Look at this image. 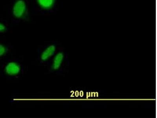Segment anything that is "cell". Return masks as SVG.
Wrapping results in <instances>:
<instances>
[{
  "label": "cell",
  "mask_w": 157,
  "mask_h": 118,
  "mask_svg": "<svg viewBox=\"0 0 157 118\" xmlns=\"http://www.w3.org/2000/svg\"><path fill=\"white\" fill-rule=\"evenodd\" d=\"M27 5L24 0H17L12 8V14L16 19H21L26 16Z\"/></svg>",
  "instance_id": "6da1fadb"
},
{
  "label": "cell",
  "mask_w": 157,
  "mask_h": 118,
  "mask_svg": "<svg viewBox=\"0 0 157 118\" xmlns=\"http://www.w3.org/2000/svg\"><path fill=\"white\" fill-rule=\"evenodd\" d=\"M21 71V67L20 65L14 61L8 63L5 67L6 73L11 76L18 75L20 73Z\"/></svg>",
  "instance_id": "7a4b0ae2"
},
{
  "label": "cell",
  "mask_w": 157,
  "mask_h": 118,
  "mask_svg": "<svg viewBox=\"0 0 157 118\" xmlns=\"http://www.w3.org/2000/svg\"><path fill=\"white\" fill-rule=\"evenodd\" d=\"M56 50V46L54 44L48 46L42 52L40 56V61L45 62L52 57Z\"/></svg>",
  "instance_id": "3957f363"
},
{
  "label": "cell",
  "mask_w": 157,
  "mask_h": 118,
  "mask_svg": "<svg viewBox=\"0 0 157 118\" xmlns=\"http://www.w3.org/2000/svg\"><path fill=\"white\" fill-rule=\"evenodd\" d=\"M64 54L62 52H59L54 57L51 65L52 69L57 71L60 69L63 61Z\"/></svg>",
  "instance_id": "277c9868"
},
{
  "label": "cell",
  "mask_w": 157,
  "mask_h": 118,
  "mask_svg": "<svg viewBox=\"0 0 157 118\" xmlns=\"http://www.w3.org/2000/svg\"><path fill=\"white\" fill-rule=\"evenodd\" d=\"M36 1L39 6L45 10L52 9L56 2V0H36Z\"/></svg>",
  "instance_id": "5b68a950"
},
{
  "label": "cell",
  "mask_w": 157,
  "mask_h": 118,
  "mask_svg": "<svg viewBox=\"0 0 157 118\" xmlns=\"http://www.w3.org/2000/svg\"><path fill=\"white\" fill-rule=\"evenodd\" d=\"M8 49L4 45L0 44V57H2L7 53Z\"/></svg>",
  "instance_id": "8992f818"
},
{
  "label": "cell",
  "mask_w": 157,
  "mask_h": 118,
  "mask_svg": "<svg viewBox=\"0 0 157 118\" xmlns=\"http://www.w3.org/2000/svg\"><path fill=\"white\" fill-rule=\"evenodd\" d=\"M6 28L5 25L1 22H0V33L4 32L6 30Z\"/></svg>",
  "instance_id": "52a82bcc"
}]
</instances>
